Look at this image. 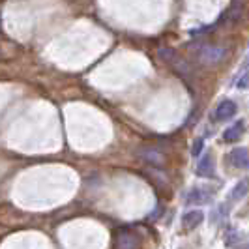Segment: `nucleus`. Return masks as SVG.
<instances>
[{"label": "nucleus", "mask_w": 249, "mask_h": 249, "mask_svg": "<svg viewBox=\"0 0 249 249\" xmlns=\"http://www.w3.org/2000/svg\"><path fill=\"white\" fill-rule=\"evenodd\" d=\"M139 238L131 231H120L116 236V249H137Z\"/></svg>", "instance_id": "1"}, {"label": "nucleus", "mask_w": 249, "mask_h": 249, "mask_svg": "<svg viewBox=\"0 0 249 249\" xmlns=\"http://www.w3.org/2000/svg\"><path fill=\"white\" fill-rule=\"evenodd\" d=\"M229 161L236 169H249V152L248 148H234L229 154Z\"/></svg>", "instance_id": "2"}, {"label": "nucleus", "mask_w": 249, "mask_h": 249, "mask_svg": "<svg viewBox=\"0 0 249 249\" xmlns=\"http://www.w3.org/2000/svg\"><path fill=\"white\" fill-rule=\"evenodd\" d=\"M234 114H236V103L231 100L221 101V103L217 105L215 112H213L215 120H229V118H232Z\"/></svg>", "instance_id": "3"}, {"label": "nucleus", "mask_w": 249, "mask_h": 249, "mask_svg": "<svg viewBox=\"0 0 249 249\" xmlns=\"http://www.w3.org/2000/svg\"><path fill=\"white\" fill-rule=\"evenodd\" d=\"M227 54V51L225 49H219V47H204V49L200 51V60L206 64H215L219 62V60H223V56Z\"/></svg>", "instance_id": "4"}, {"label": "nucleus", "mask_w": 249, "mask_h": 249, "mask_svg": "<svg viewBox=\"0 0 249 249\" xmlns=\"http://www.w3.org/2000/svg\"><path fill=\"white\" fill-rule=\"evenodd\" d=\"M197 175L199 176H213L215 175V163L212 156H204L197 165Z\"/></svg>", "instance_id": "5"}, {"label": "nucleus", "mask_w": 249, "mask_h": 249, "mask_svg": "<svg viewBox=\"0 0 249 249\" xmlns=\"http://www.w3.org/2000/svg\"><path fill=\"white\" fill-rule=\"evenodd\" d=\"M202 219H204V213L200 212V210H191V212H187L184 215L182 223H184L186 229H195V227H199L202 223Z\"/></svg>", "instance_id": "6"}, {"label": "nucleus", "mask_w": 249, "mask_h": 249, "mask_svg": "<svg viewBox=\"0 0 249 249\" xmlns=\"http://www.w3.org/2000/svg\"><path fill=\"white\" fill-rule=\"evenodd\" d=\"M242 133H244V122H238V124L231 125L229 129H225L223 141L225 142H234V141L242 137Z\"/></svg>", "instance_id": "7"}, {"label": "nucleus", "mask_w": 249, "mask_h": 249, "mask_svg": "<svg viewBox=\"0 0 249 249\" xmlns=\"http://www.w3.org/2000/svg\"><path fill=\"white\" fill-rule=\"evenodd\" d=\"M141 158H142L144 161L154 163V165H163V158H161V154H158L156 150H152V148L142 150V152H141Z\"/></svg>", "instance_id": "8"}, {"label": "nucleus", "mask_w": 249, "mask_h": 249, "mask_svg": "<svg viewBox=\"0 0 249 249\" xmlns=\"http://www.w3.org/2000/svg\"><path fill=\"white\" fill-rule=\"evenodd\" d=\"M249 191V184L248 180H242V182H238V186L232 189V195H231V199L232 200H242L246 197V193Z\"/></svg>", "instance_id": "9"}, {"label": "nucleus", "mask_w": 249, "mask_h": 249, "mask_svg": "<svg viewBox=\"0 0 249 249\" xmlns=\"http://www.w3.org/2000/svg\"><path fill=\"white\" fill-rule=\"evenodd\" d=\"M204 200H208V195H202L200 189H193L187 197V202H204Z\"/></svg>", "instance_id": "10"}, {"label": "nucleus", "mask_w": 249, "mask_h": 249, "mask_svg": "<svg viewBox=\"0 0 249 249\" xmlns=\"http://www.w3.org/2000/svg\"><path fill=\"white\" fill-rule=\"evenodd\" d=\"M202 146H204V141L202 139H195V142L191 146V156H199L200 152H202Z\"/></svg>", "instance_id": "11"}]
</instances>
